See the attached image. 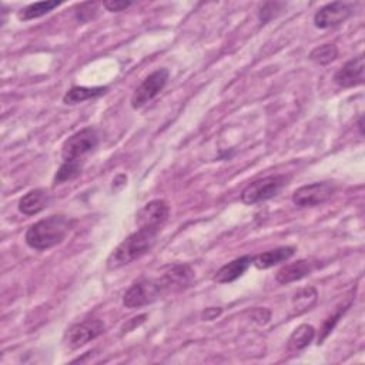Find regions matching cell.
<instances>
[{"label": "cell", "mask_w": 365, "mask_h": 365, "mask_svg": "<svg viewBox=\"0 0 365 365\" xmlns=\"http://www.w3.org/2000/svg\"><path fill=\"white\" fill-rule=\"evenodd\" d=\"M318 299V292L314 287H305L298 289L292 297V308L297 314H302L311 309Z\"/></svg>", "instance_id": "obj_20"}, {"label": "cell", "mask_w": 365, "mask_h": 365, "mask_svg": "<svg viewBox=\"0 0 365 365\" xmlns=\"http://www.w3.org/2000/svg\"><path fill=\"white\" fill-rule=\"evenodd\" d=\"M133 4V1H125V0H110V1H104V7L108 11L117 13V11H123L125 9H128Z\"/></svg>", "instance_id": "obj_25"}, {"label": "cell", "mask_w": 365, "mask_h": 365, "mask_svg": "<svg viewBox=\"0 0 365 365\" xmlns=\"http://www.w3.org/2000/svg\"><path fill=\"white\" fill-rule=\"evenodd\" d=\"M314 336H315V328L309 324H301L289 335L288 348L291 351H301L312 342Z\"/></svg>", "instance_id": "obj_18"}, {"label": "cell", "mask_w": 365, "mask_h": 365, "mask_svg": "<svg viewBox=\"0 0 365 365\" xmlns=\"http://www.w3.org/2000/svg\"><path fill=\"white\" fill-rule=\"evenodd\" d=\"M282 7H285V4H284V3H279V1L262 4V7L259 9V13H258V19H259L261 24H265V23L269 21L272 17H275V16L282 10Z\"/></svg>", "instance_id": "obj_24"}, {"label": "cell", "mask_w": 365, "mask_h": 365, "mask_svg": "<svg viewBox=\"0 0 365 365\" xmlns=\"http://www.w3.org/2000/svg\"><path fill=\"white\" fill-rule=\"evenodd\" d=\"M336 56H338V48L335 44H322V46L315 47L309 53L308 57L311 61L325 66V64H329L331 61H334L336 58Z\"/></svg>", "instance_id": "obj_22"}, {"label": "cell", "mask_w": 365, "mask_h": 365, "mask_svg": "<svg viewBox=\"0 0 365 365\" xmlns=\"http://www.w3.org/2000/svg\"><path fill=\"white\" fill-rule=\"evenodd\" d=\"M108 87L98 86V87H84V86H74L70 90L66 91L63 96L64 104H78L91 98H97L103 94H106Z\"/></svg>", "instance_id": "obj_17"}, {"label": "cell", "mask_w": 365, "mask_h": 365, "mask_svg": "<svg viewBox=\"0 0 365 365\" xmlns=\"http://www.w3.org/2000/svg\"><path fill=\"white\" fill-rule=\"evenodd\" d=\"M157 279L164 294L177 292L190 287L194 279V271L187 264H175Z\"/></svg>", "instance_id": "obj_11"}, {"label": "cell", "mask_w": 365, "mask_h": 365, "mask_svg": "<svg viewBox=\"0 0 365 365\" xmlns=\"http://www.w3.org/2000/svg\"><path fill=\"white\" fill-rule=\"evenodd\" d=\"M294 252H295L294 247H278V248L258 254L257 257H254L252 262L258 269H267L277 264L288 261L294 255Z\"/></svg>", "instance_id": "obj_16"}, {"label": "cell", "mask_w": 365, "mask_h": 365, "mask_svg": "<svg viewBox=\"0 0 365 365\" xmlns=\"http://www.w3.org/2000/svg\"><path fill=\"white\" fill-rule=\"evenodd\" d=\"M365 63L364 54H359L351 60H348L341 68L334 74V83L342 88H351L364 84L365 76Z\"/></svg>", "instance_id": "obj_12"}, {"label": "cell", "mask_w": 365, "mask_h": 365, "mask_svg": "<svg viewBox=\"0 0 365 365\" xmlns=\"http://www.w3.org/2000/svg\"><path fill=\"white\" fill-rule=\"evenodd\" d=\"M336 191L334 182L319 181L302 185L297 188L292 194V202L297 207H317L327 202Z\"/></svg>", "instance_id": "obj_7"}, {"label": "cell", "mask_w": 365, "mask_h": 365, "mask_svg": "<svg viewBox=\"0 0 365 365\" xmlns=\"http://www.w3.org/2000/svg\"><path fill=\"white\" fill-rule=\"evenodd\" d=\"M349 304H351V302H348V304L339 307L334 315H331V317H328V318L325 319V322H324V325H322V328H321V332H319L318 344H322V341H324V339L328 336V334L334 329V327L336 325V322L339 321V318H341V317L344 315V312L348 309Z\"/></svg>", "instance_id": "obj_23"}, {"label": "cell", "mask_w": 365, "mask_h": 365, "mask_svg": "<svg viewBox=\"0 0 365 365\" xmlns=\"http://www.w3.org/2000/svg\"><path fill=\"white\" fill-rule=\"evenodd\" d=\"M170 207L164 200L148 201L135 215V224L138 228L161 230L163 224L168 220Z\"/></svg>", "instance_id": "obj_10"}, {"label": "cell", "mask_w": 365, "mask_h": 365, "mask_svg": "<svg viewBox=\"0 0 365 365\" xmlns=\"http://www.w3.org/2000/svg\"><path fill=\"white\" fill-rule=\"evenodd\" d=\"M164 295L158 279H140L134 282L123 295V304L127 308H140L148 305Z\"/></svg>", "instance_id": "obj_6"}, {"label": "cell", "mask_w": 365, "mask_h": 365, "mask_svg": "<svg viewBox=\"0 0 365 365\" xmlns=\"http://www.w3.org/2000/svg\"><path fill=\"white\" fill-rule=\"evenodd\" d=\"M61 1H56V0H50V1H37V3H31L26 7H23L19 13L17 17L19 20L23 21H29V20H34L38 17L46 16L47 13H50L53 9H56L57 6H60Z\"/></svg>", "instance_id": "obj_19"}, {"label": "cell", "mask_w": 365, "mask_h": 365, "mask_svg": "<svg viewBox=\"0 0 365 365\" xmlns=\"http://www.w3.org/2000/svg\"><path fill=\"white\" fill-rule=\"evenodd\" d=\"M71 227L73 222L66 215H50L31 224L24 234V241L33 250H48L63 242Z\"/></svg>", "instance_id": "obj_1"}, {"label": "cell", "mask_w": 365, "mask_h": 365, "mask_svg": "<svg viewBox=\"0 0 365 365\" xmlns=\"http://www.w3.org/2000/svg\"><path fill=\"white\" fill-rule=\"evenodd\" d=\"M318 267H319L318 261L298 259L297 262H291L281 267L275 275V279L279 284H289L294 281H299L307 275H309L312 271H315Z\"/></svg>", "instance_id": "obj_13"}, {"label": "cell", "mask_w": 365, "mask_h": 365, "mask_svg": "<svg viewBox=\"0 0 365 365\" xmlns=\"http://www.w3.org/2000/svg\"><path fill=\"white\" fill-rule=\"evenodd\" d=\"M160 230L138 228L121 241L117 248L107 258L108 269H118L147 254L155 244Z\"/></svg>", "instance_id": "obj_2"}, {"label": "cell", "mask_w": 365, "mask_h": 365, "mask_svg": "<svg viewBox=\"0 0 365 365\" xmlns=\"http://www.w3.org/2000/svg\"><path fill=\"white\" fill-rule=\"evenodd\" d=\"M168 77L170 73L167 68H157L155 71L148 74L134 90L131 96V107L137 110L150 103L155 96H158L164 90Z\"/></svg>", "instance_id": "obj_5"}, {"label": "cell", "mask_w": 365, "mask_h": 365, "mask_svg": "<svg viewBox=\"0 0 365 365\" xmlns=\"http://www.w3.org/2000/svg\"><path fill=\"white\" fill-rule=\"evenodd\" d=\"M254 257L251 255H244L240 258L232 259L231 262L222 265L214 275V281L218 284H227L238 279L251 265Z\"/></svg>", "instance_id": "obj_15"}, {"label": "cell", "mask_w": 365, "mask_h": 365, "mask_svg": "<svg viewBox=\"0 0 365 365\" xmlns=\"http://www.w3.org/2000/svg\"><path fill=\"white\" fill-rule=\"evenodd\" d=\"M354 13V6L346 1H332L322 6L314 14V26L317 29L335 27L348 20Z\"/></svg>", "instance_id": "obj_8"}, {"label": "cell", "mask_w": 365, "mask_h": 365, "mask_svg": "<svg viewBox=\"0 0 365 365\" xmlns=\"http://www.w3.org/2000/svg\"><path fill=\"white\" fill-rule=\"evenodd\" d=\"M50 202V194L43 188H34L19 200V211L24 215H36Z\"/></svg>", "instance_id": "obj_14"}, {"label": "cell", "mask_w": 365, "mask_h": 365, "mask_svg": "<svg viewBox=\"0 0 365 365\" xmlns=\"http://www.w3.org/2000/svg\"><path fill=\"white\" fill-rule=\"evenodd\" d=\"M288 177L282 174L268 175L250 182L241 192V201L244 204H257L275 197L285 185Z\"/></svg>", "instance_id": "obj_3"}, {"label": "cell", "mask_w": 365, "mask_h": 365, "mask_svg": "<svg viewBox=\"0 0 365 365\" xmlns=\"http://www.w3.org/2000/svg\"><path fill=\"white\" fill-rule=\"evenodd\" d=\"M358 128H359V133L361 134H364V125H362V117L359 118V121H358Z\"/></svg>", "instance_id": "obj_28"}, {"label": "cell", "mask_w": 365, "mask_h": 365, "mask_svg": "<svg viewBox=\"0 0 365 365\" xmlns=\"http://www.w3.org/2000/svg\"><path fill=\"white\" fill-rule=\"evenodd\" d=\"M96 11H97V9H96V4H94V3H90V9H88V10H86V6L81 4V6L78 7V11H77V19H78V21H81V23L88 21L90 19L94 17Z\"/></svg>", "instance_id": "obj_26"}, {"label": "cell", "mask_w": 365, "mask_h": 365, "mask_svg": "<svg viewBox=\"0 0 365 365\" xmlns=\"http://www.w3.org/2000/svg\"><path fill=\"white\" fill-rule=\"evenodd\" d=\"M98 144V134L93 127H84L74 134H71L61 147L63 161L81 160L88 153H91Z\"/></svg>", "instance_id": "obj_4"}, {"label": "cell", "mask_w": 365, "mask_h": 365, "mask_svg": "<svg viewBox=\"0 0 365 365\" xmlns=\"http://www.w3.org/2000/svg\"><path fill=\"white\" fill-rule=\"evenodd\" d=\"M81 170H83L81 160L63 161V164L58 167V170L53 178V185H58V184H63V182L77 178L81 174Z\"/></svg>", "instance_id": "obj_21"}, {"label": "cell", "mask_w": 365, "mask_h": 365, "mask_svg": "<svg viewBox=\"0 0 365 365\" xmlns=\"http://www.w3.org/2000/svg\"><path fill=\"white\" fill-rule=\"evenodd\" d=\"M221 314V308H207L204 312H202V319L205 321H211V319H215L218 315Z\"/></svg>", "instance_id": "obj_27"}, {"label": "cell", "mask_w": 365, "mask_h": 365, "mask_svg": "<svg viewBox=\"0 0 365 365\" xmlns=\"http://www.w3.org/2000/svg\"><path fill=\"white\" fill-rule=\"evenodd\" d=\"M104 332V324L100 319H86L71 325L66 332V345L70 349L84 346Z\"/></svg>", "instance_id": "obj_9"}]
</instances>
